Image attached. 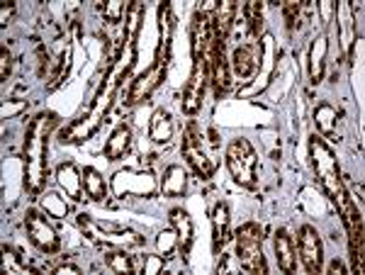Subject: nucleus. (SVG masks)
<instances>
[{"instance_id": "nucleus-1", "label": "nucleus", "mask_w": 365, "mask_h": 275, "mask_svg": "<svg viewBox=\"0 0 365 275\" xmlns=\"http://www.w3.org/2000/svg\"><path fill=\"white\" fill-rule=\"evenodd\" d=\"M54 113L37 115L27 127L25 134V185L27 190L39 192L46 178V149H49V137L56 127Z\"/></svg>"}, {"instance_id": "nucleus-2", "label": "nucleus", "mask_w": 365, "mask_h": 275, "mask_svg": "<svg viewBox=\"0 0 365 275\" xmlns=\"http://www.w3.org/2000/svg\"><path fill=\"white\" fill-rule=\"evenodd\" d=\"M309 156H312V166H314V173H317V178H319L327 197L334 202L339 214H344L353 202H351V197L346 195V185H344V178H341L336 156H334V151L329 149V144L324 142L319 134H314V137L309 139Z\"/></svg>"}, {"instance_id": "nucleus-3", "label": "nucleus", "mask_w": 365, "mask_h": 275, "mask_svg": "<svg viewBox=\"0 0 365 275\" xmlns=\"http://www.w3.org/2000/svg\"><path fill=\"white\" fill-rule=\"evenodd\" d=\"M212 139H205L202 130L190 122L185 130V137H182V156L185 161L192 166V171L197 175H202V180L212 178L217 168V134H210Z\"/></svg>"}, {"instance_id": "nucleus-4", "label": "nucleus", "mask_w": 365, "mask_h": 275, "mask_svg": "<svg viewBox=\"0 0 365 275\" xmlns=\"http://www.w3.org/2000/svg\"><path fill=\"white\" fill-rule=\"evenodd\" d=\"M237 259L244 271L256 275L268 273V263L263 256V232L256 222H246L237 229Z\"/></svg>"}, {"instance_id": "nucleus-5", "label": "nucleus", "mask_w": 365, "mask_h": 275, "mask_svg": "<svg viewBox=\"0 0 365 275\" xmlns=\"http://www.w3.org/2000/svg\"><path fill=\"white\" fill-rule=\"evenodd\" d=\"M227 168L232 178L244 188H253L258 180V154L253 151L249 139H234L225 151Z\"/></svg>"}, {"instance_id": "nucleus-6", "label": "nucleus", "mask_w": 365, "mask_h": 275, "mask_svg": "<svg viewBox=\"0 0 365 275\" xmlns=\"http://www.w3.org/2000/svg\"><path fill=\"white\" fill-rule=\"evenodd\" d=\"M113 192L117 197H151L156 192V180L151 173L144 171H117L113 178Z\"/></svg>"}, {"instance_id": "nucleus-7", "label": "nucleus", "mask_w": 365, "mask_h": 275, "mask_svg": "<svg viewBox=\"0 0 365 275\" xmlns=\"http://www.w3.org/2000/svg\"><path fill=\"white\" fill-rule=\"evenodd\" d=\"M210 78L207 71H205V61L202 56L192 58V71L190 78L185 83V90H182V113L185 115H195L200 108H202V98H205V88H207Z\"/></svg>"}, {"instance_id": "nucleus-8", "label": "nucleus", "mask_w": 365, "mask_h": 275, "mask_svg": "<svg viewBox=\"0 0 365 275\" xmlns=\"http://www.w3.org/2000/svg\"><path fill=\"white\" fill-rule=\"evenodd\" d=\"M25 224H27V237L29 242L34 244L39 251H44V254H54L58 249V237H56V229L46 222L44 214L34 212V209H29L27 217H25Z\"/></svg>"}, {"instance_id": "nucleus-9", "label": "nucleus", "mask_w": 365, "mask_h": 275, "mask_svg": "<svg viewBox=\"0 0 365 275\" xmlns=\"http://www.w3.org/2000/svg\"><path fill=\"white\" fill-rule=\"evenodd\" d=\"M297 242H299V259H302L304 268L309 273H319L324 268V247H322V237L317 234L314 227L304 224L299 227L297 234Z\"/></svg>"}, {"instance_id": "nucleus-10", "label": "nucleus", "mask_w": 365, "mask_h": 275, "mask_svg": "<svg viewBox=\"0 0 365 275\" xmlns=\"http://www.w3.org/2000/svg\"><path fill=\"white\" fill-rule=\"evenodd\" d=\"M163 78H166V66H161V63L154 58V63H151L144 73L134 78V83H132V88H129V93H127V105L144 103L146 98H149L151 93H154L156 88L163 83Z\"/></svg>"}, {"instance_id": "nucleus-11", "label": "nucleus", "mask_w": 365, "mask_h": 275, "mask_svg": "<svg viewBox=\"0 0 365 275\" xmlns=\"http://www.w3.org/2000/svg\"><path fill=\"white\" fill-rule=\"evenodd\" d=\"M261 54H263V61L258 63V68L263 66V71H258V83L256 85H251V88H246L241 95H256V93H261L263 88H266L270 83V76H273L275 71V56H278V51H275V39H273V34L266 32L261 37Z\"/></svg>"}, {"instance_id": "nucleus-12", "label": "nucleus", "mask_w": 365, "mask_h": 275, "mask_svg": "<svg viewBox=\"0 0 365 275\" xmlns=\"http://www.w3.org/2000/svg\"><path fill=\"white\" fill-rule=\"evenodd\" d=\"M56 183L58 188L66 192V197L71 200H83V171H78L76 163H58L56 166Z\"/></svg>"}, {"instance_id": "nucleus-13", "label": "nucleus", "mask_w": 365, "mask_h": 275, "mask_svg": "<svg viewBox=\"0 0 365 275\" xmlns=\"http://www.w3.org/2000/svg\"><path fill=\"white\" fill-rule=\"evenodd\" d=\"M334 13H336L339 20V37H341V46H344V54L351 56L353 42H356V20H353L351 3L349 0H341L339 5H334Z\"/></svg>"}, {"instance_id": "nucleus-14", "label": "nucleus", "mask_w": 365, "mask_h": 275, "mask_svg": "<svg viewBox=\"0 0 365 275\" xmlns=\"http://www.w3.org/2000/svg\"><path fill=\"white\" fill-rule=\"evenodd\" d=\"M232 71L241 81H249L251 76L258 73V49L256 46L244 44V46H237V49H234Z\"/></svg>"}, {"instance_id": "nucleus-15", "label": "nucleus", "mask_w": 365, "mask_h": 275, "mask_svg": "<svg viewBox=\"0 0 365 275\" xmlns=\"http://www.w3.org/2000/svg\"><path fill=\"white\" fill-rule=\"evenodd\" d=\"M170 219V227L175 229V234H178V251L182 256L190 254V247H192V219L190 214L185 212L182 207H173L168 214Z\"/></svg>"}, {"instance_id": "nucleus-16", "label": "nucleus", "mask_w": 365, "mask_h": 275, "mask_svg": "<svg viewBox=\"0 0 365 275\" xmlns=\"http://www.w3.org/2000/svg\"><path fill=\"white\" fill-rule=\"evenodd\" d=\"M229 227H232L229 207L225 202H217L215 209H212V244H215V251H222L229 242V234H232Z\"/></svg>"}, {"instance_id": "nucleus-17", "label": "nucleus", "mask_w": 365, "mask_h": 275, "mask_svg": "<svg viewBox=\"0 0 365 275\" xmlns=\"http://www.w3.org/2000/svg\"><path fill=\"white\" fill-rule=\"evenodd\" d=\"M275 259H278L280 271L295 273V268H297L295 244H292L290 234H287L285 229H278V232H275Z\"/></svg>"}, {"instance_id": "nucleus-18", "label": "nucleus", "mask_w": 365, "mask_h": 275, "mask_svg": "<svg viewBox=\"0 0 365 275\" xmlns=\"http://www.w3.org/2000/svg\"><path fill=\"white\" fill-rule=\"evenodd\" d=\"M234 15H237V3H232V0H225L222 5H217L215 15L210 17L212 34H215L220 42H227L229 29H232V22H234Z\"/></svg>"}, {"instance_id": "nucleus-19", "label": "nucleus", "mask_w": 365, "mask_h": 275, "mask_svg": "<svg viewBox=\"0 0 365 275\" xmlns=\"http://www.w3.org/2000/svg\"><path fill=\"white\" fill-rule=\"evenodd\" d=\"M129 144H132V127L122 122V125L115 127L110 139L105 142V156H108V161H120L127 154Z\"/></svg>"}, {"instance_id": "nucleus-20", "label": "nucleus", "mask_w": 365, "mask_h": 275, "mask_svg": "<svg viewBox=\"0 0 365 275\" xmlns=\"http://www.w3.org/2000/svg\"><path fill=\"white\" fill-rule=\"evenodd\" d=\"M149 139L154 144H170V139H173V120H170L166 110H154V115L149 120Z\"/></svg>"}, {"instance_id": "nucleus-21", "label": "nucleus", "mask_w": 365, "mask_h": 275, "mask_svg": "<svg viewBox=\"0 0 365 275\" xmlns=\"http://www.w3.org/2000/svg\"><path fill=\"white\" fill-rule=\"evenodd\" d=\"M327 51H329V39L327 34L317 37L309 46V78L312 83H319L324 78V66H327Z\"/></svg>"}, {"instance_id": "nucleus-22", "label": "nucleus", "mask_w": 365, "mask_h": 275, "mask_svg": "<svg viewBox=\"0 0 365 275\" xmlns=\"http://www.w3.org/2000/svg\"><path fill=\"white\" fill-rule=\"evenodd\" d=\"M187 188V173L185 168L178 166V163H173V166H168L166 171H163V180H161V192L168 197H178L182 195Z\"/></svg>"}, {"instance_id": "nucleus-23", "label": "nucleus", "mask_w": 365, "mask_h": 275, "mask_svg": "<svg viewBox=\"0 0 365 275\" xmlns=\"http://www.w3.org/2000/svg\"><path fill=\"white\" fill-rule=\"evenodd\" d=\"M314 125L319 130V137H331L336 134L339 125V110L331 103H319L314 108Z\"/></svg>"}, {"instance_id": "nucleus-24", "label": "nucleus", "mask_w": 365, "mask_h": 275, "mask_svg": "<svg viewBox=\"0 0 365 275\" xmlns=\"http://www.w3.org/2000/svg\"><path fill=\"white\" fill-rule=\"evenodd\" d=\"M83 190H86V195L91 197V200L103 202L105 197H108V183H105L103 173L88 166L83 171Z\"/></svg>"}, {"instance_id": "nucleus-25", "label": "nucleus", "mask_w": 365, "mask_h": 275, "mask_svg": "<svg viewBox=\"0 0 365 275\" xmlns=\"http://www.w3.org/2000/svg\"><path fill=\"white\" fill-rule=\"evenodd\" d=\"M103 261L113 268L115 273H134V263L127 256L125 249L120 247H105L103 249Z\"/></svg>"}, {"instance_id": "nucleus-26", "label": "nucleus", "mask_w": 365, "mask_h": 275, "mask_svg": "<svg viewBox=\"0 0 365 275\" xmlns=\"http://www.w3.org/2000/svg\"><path fill=\"white\" fill-rule=\"evenodd\" d=\"M39 204H42V209L49 217L54 219H63L68 214V202L66 197H61L58 192H44L42 197H39Z\"/></svg>"}, {"instance_id": "nucleus-27", "label": "nucleus", "mask_w": 365, "mask_h": 275, "mask_svg": "<svg viewBox=\"0 0 365 275\" xmlns=\"http://www.w3.org/2000/svg\"><path fill=\"white\" fill-rule=\"evenodd\" d=\"M156 251L158 256H163V259H170V256L178 251V234H175V229L170 227V229H163L158 232L156 237Z\"/></svg>"}, {"instance_id": "nucleus-28", "label": "nucleus", "mask_w": 365, "mask_h": 275, "mask_svg": "<svg viewBox=\"0 0 365 275\" xmlns=\"http://www.w3.org/2000/svg\"><path fill=\"white\" fill-rule=\"evenodd\" d=\"M304 10H307V5H304V3H287L285 8H282V13H285V20H287V29L302 27Z\"/></svg>"}, {"instance_id": "nucleus-29", "label": "nucleus", "mask_w": 365, "mask_h": 275, "mask_svg": "<svg viewBox=\"0 0 365 275\" xmlns=\"http://www.w3.org/2000/svg\"><path fill=\"white\" fill-rule=\"evenodd\" d=\"M244 15L249 20V27L253 34H261V20H263V10L261 3H246L244 5Z\"/></svg>"}, {"instance_id": "nucleus-30", "label": "nucleus", "mask_w": 365, "mask_h": 275, "mask_svg": "<svg viewBox=\"0 0 365 275\" xmlns=\"http://www.w3.org/2000/svg\"><path fill=\"white\" fill-rule=\"evenodd\" d=\"M127 17V8L122 0H110L108 5H105V20H110L113 25H117V22H122Z\"/></svg>"}, {"instance_id": "nucleus-31", "label": "nucleus", "mask_w": 365, "mask_h": 275, "mask_svg": "<svg viewBox=\"0 0 365 275\" xmlns=\"http://www.w3.org/2000/svg\"><path fill=\"white\" fill-rule=\"evenodd\" d=\"M3 268H5V271H13V273H25V271H29V266H22L20 256H15L8 247H3Z\"/></svg>"}, {"instance_id": "nucleus-32", "label": "nucleus", "mask_w": 365, "mask_h": 275, "mask_svg": "<svg viewBox=\"0 0 365 275\" xmlns=\"http://www.w3.org/2000/svg\"><path fill=\"white\" fill-rule=\"evenodd\" d=\"M163 256H146L144 259V275H156L158 271H163Z\"/></svg>"}, {"instance_id": "nucleus-33", "label": "nucleus", "mask_w": 365, "mask_h": 275, "mask_svg": "<svg viewBox=\"0 0 365 275\" xmlns=\"http://www.w3.org/2000/svg\"><path fill=\"white\" fill-rule=\"evenodd\" d=\"M25 108H27V105L22 103V100H17V103H10V100H8V103L3 105V120H13V117H15V115H20Z\"/></svg>"}, {"instance_id": "nucleus-34", "label": "nucleus", "mask_w": 365, "mask_h": 275, "mask_svg": "<svg viewBox=\"0 0 365 275\" xmlns=\"http://www.w3.org/2000/svg\"><path fill=\"white\" fill-rule=\"evenodd\" d=\"M8 73H10V51H8V46H3L0 49V78H8Z\"/></svg>"}, {"instance_id": "nucleus-35", "label": "nucleus", "mask_w": 365, "mask_h": 275, "mask_svg": "<svg viewBox=\"0 0 365 275\" xmlns=\"http://www.w3.org/2000/svg\"><path fill=\"white\" fill-rule=\"evenodd\" d=\"M54 273H56V275H66V273H71V275H81V268L76 266V263H61V266H56V268H54Z\"/></svg>"}, {"instance_id": "nucleus-36", "label": "nucleus", "mask_w": 365, "mask_h": 275, "mask_svg": "<svg viewBox=\"0 0 365 275\" xmlns=\"http://www.w3.org/2000/svg\"><path fill=\"white\" fill-rule=\"evenodd\" d=\"M327 273L329 275H341V273H346V266H344V263H341L339 259H334L331 263H329V268H327Z\"/></svg>"}, {"instance_id": "nucleus-37", "label": "nucleus", "mask_w": 365, "mask_h": 275, "mask_svg": "<svg viewBox=\"0 0 365 275\" xmlns=\"http://www.w3.org/2000/svg\"><path fill=\"white\" fill-rule=\"evenodd\" d=\"M13 3H10V5H3V8H0V25H8V20H10V15H13Z\"/></svg>"}]
</instances>
